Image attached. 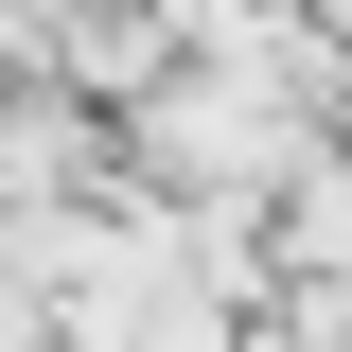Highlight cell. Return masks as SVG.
<instances>
[{
	"label": "cell",
	"instance_id": "6da1fadb",
	"mask_svg": "<svg viewBox=\"0 0 352 352\" xmlns=\"http://www.w3.org/2000/svg\"><path fill=\"white\" fill-rule=\"evenodd\" d=\"M300 229H317V247H352V141H335V176L300 194Z\"/></svg>",
	"mask_w": 352,
	"mask_h": 352
}]
</instances>
